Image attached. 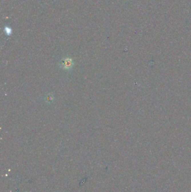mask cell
Segmentation results:
<instances>
[{"label": "cell", "mask_w": 191, "mask_h": 192, "mask_svg": "<svg viewBox=\"0 0 191 192\" xmlns=\"http://www.w3.org/2000/svg\"><path fill=\"white\" fill-rule=\"evenodd\" d=\"M54 99L53 96L52 94H48L47 96H46L45 98V101L48 102V103H51L52 102Z\"/></svg>", "instance_id": "2"}, {"label": "cell", "mask_w": 191, "mask_h": 192, "mask_svg": "<svg viewBox=\"0 0 191 192\" xmlns=\"http://www.w3.org/2000/svg\"><path fill=\"white\" fill-rule=\"evenodd\" d=\"M59 65L61 69L68 71L72 69L74 65V62L71 58L66 57L60 61Z\"/></svg>", "instance_id": "1"}]
</instances>
